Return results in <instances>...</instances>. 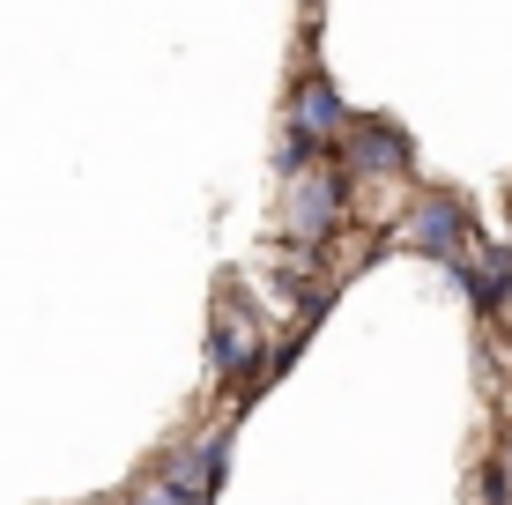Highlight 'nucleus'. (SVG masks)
Instances as JSON below:
<instances>
[{"label":"nucleus","mask_w":512,"mask_h":505,"mask_svg":"<svg viewBox=\"0 0 512 505\" xmlns=\"http://www.w3.org/2000/svg\"><path fill=\"white\" fill-rule=\"evenodd\" d=\"M245 357H253V335L238 320H216V372H238Z\"/></svg>","instance_id":"nucleus-3"},{"label":"nucleus","mask_w":512,"mask_h":505,"mask_svg":"<svg viewBox=\"0 0 512 505\" xmlns=\"http://www.w3.org/2000/svg\"><path fill=\"white\" fill-rule=\"evenodd\" d=\"M409 238H416L423 253L461 260V208H453V201H423L416 216H409Z\"/></svg>","instance_id":"nucleus-2"},{"label":"nucleus","mask_w":512,"mask_h":505,"mask_svg":"<svg viewBox=\"0 0 512 505\" xmlns=\"http://www.w3.org/2000/svg\"><path fill=\"white\" fill-rule=\"evenodd\" d=\"M334 216H342V186H334V171H312V179L297 186V201H290V231L297 238H320Z\"/></svg>","instance_id":"nucleus-1"}]
</instances>
